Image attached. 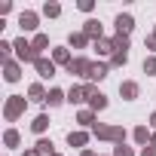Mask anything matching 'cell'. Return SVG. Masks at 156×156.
Returning <instances> with one entry per match:
<instances>
[{
    "label": "cell",
    "instance_id": "6da1fadb",
    "mask_svg": "<svg viewBox=\"0 0 156 156\" xmlns=\"http://www.w3.org/2000/svg\"><path fill=\"white\" fill-rule=\"evenodd\" d=\"M22 28H34V16H22Z\"/></svg>",
    "mask_w": 156,
    "mask_h": 156
},
{
    "label": "cell",
    "instance_id": "7a4b0ae2",
    "mask_svg": "<svg viewBox=\"0 0 156 156\" xmlns=\"http://www.w3.org/2000/svg\"><path fill=\"white\" fill-rule=\"evenodd\" d=\"M132 28V19H119V31H129Z\"/></svg>",
    "mask_w": 156,
    "mask_h": 156
}]
</instances>
